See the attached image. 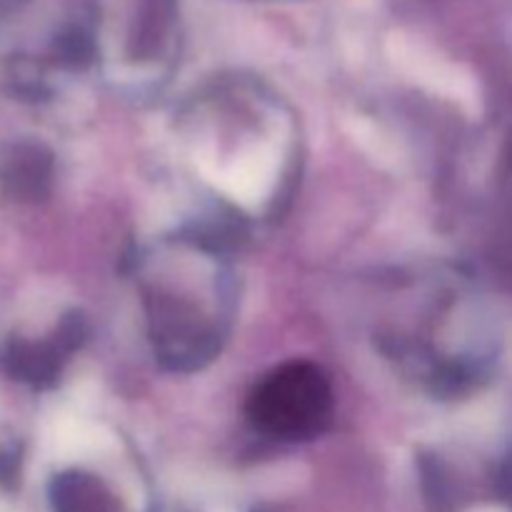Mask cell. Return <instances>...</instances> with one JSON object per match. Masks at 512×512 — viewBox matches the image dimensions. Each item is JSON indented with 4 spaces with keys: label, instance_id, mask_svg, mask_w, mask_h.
<instances>
[{
    "label": "cell",
    "instance_id": "1",
    "mask_svg": "<svg viewBox=\"0 0 512 512\" xmlns=\"http://www.w3.org/2000/svg\"><path fill=\"white\" fill-rule=\"evenodd\" d=\"M188 260V278H183V260H178L175 285L155 265L145 275L143 305L150 323V338L158 353L175 365L213 358L225 335V288L223 270L208 255ZM173 273V268H168Z\"/></svg>",
    "mask_w": 512,
    "mask_h": 512
},
{
    "label": "cell",
    "instance_id": "2",
    "mask_svg": "<svg viewBox=\"0 0 512 512\" xmlns=\"http://www.w3.org/2000/svg\"><path fill=\"white\" fill-rule=\"evenodd\" d=\"M248 415L268 438L283 443L310 440L323 433L333 418V390L315 365H280L255 385Z\"/></svg>",
    "mask_w": 512,
    "mask_h": 512
},
{
    "label": "cell",
    "instance_id": "3",
    "mask_svg": "<svg viewBox=\"0 0 512 512\" xmlns=\"http://www.w3.org/2000/svg\"><path fill=\"white\" fill-rule=\"evenodd\" d=\"M75 338L78 330L70 320L58 325L50 335H10L0 345V373L25 388H48L75 348Z\"/></svg>",
    "mask_w": 512,
    "mask_h": 512
},
{
    "label": "cell",
    "instance_id": "4",
    "mask_svg": "<svg viewBox=\"0 0 512 512\" xmlns=\"http://www.w3.org/2000/svg\"><path fill=\"white\" fill-rule=\"evenodd\" d=\"M53 155L33 140L0 145V195L18 203H35L50 193Z\"/></svg>",
    "mask_w": 512,
    "mask_h": 512
},
{
    "label": "cell",
    "instance_id": "5",
    "mask_svg": "<svg viewBox=\"0 0 512 512\" xmlns=\"http://www.w3.org/2000/svg\"><path fill=\"white\" fill-rule=\"evenodd\" d=\"M53 512H115L110 490L95 475L68 470L55 475L50 483Z\"/></svg>",
    "mask_w": 512,
    "mask_h": 512
}]
</instances>
